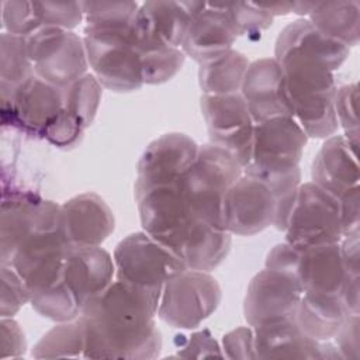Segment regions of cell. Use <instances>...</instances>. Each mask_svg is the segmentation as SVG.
Wrapping results in <instances>:
<instances>
[{
	"label": "cell",
	"mask_w": 360,
	"mask_h": 360,
	"mask_svg": "<svg viewBox=\"0 0 360 360\" xmlns=\"http://www.w3.org/2000/svg\"><path fill=\"white\" fill-rule=\"evenodd\" d=\"M162 290L138 288L112 281L80 311L86 359H155L162 350L156 326Z\"/></svg>",
	"instance_id": "6da1fadb"
},
{
	"label": "cell",
	"mask_w": 360,
	"mask_h": 360,
	"mask_svg": "<svg viewBox=\"0 0 360 360\" xmlns=\"http://www.w3.org/2000/svg\"><path fill=\"white\" fill-rule=\"evenodd\" d=\"M280 63L292 117L308 138L326 139L339 128L335 98L338 86L328 63L309 52L300 49L276 51Z\"/></svg>",
	"instance_id": "7a4b0ae2"
},
{
	"label": "cell",
	"mask_w": 360,
	"mask_h": 360,
	"mask_svg": "<svg viewBox=\"0 0 360 360\" xmlns=\"http://www.w3.org/2000/svg\"><path fill=\"white\" fill-rule=\"evenodd\" d=\"M243 174V166L225 149L204 143L181 177V188L191 212L207 224L222 228V204L229 187Z\"/></svg>",
	"instance_id": "3957f363"
},
{
	"label": "cell",
	"mask_w": 360,
	"mask_h": 360,
	"mask_svg": "<svg viewBox=\"0 0 360 360\" xmlns=\"http://www.w3.org/2000/svg\"><path fill=\"white\" fill-rule=\"evenodd\" d=\"M180 180L152 187L135 197L143 231L177 257L191 240L198 224L205 222L191 212Z\"/></svg>",
	"instance_id": "277c9868"
},
{
	"label": "cell",
	"mask_w": 360,
	"mask_h": 360,
	"mask_svg": "<svg viewBox=\"0 0 360 360\" xmlns=\"http://www.w3.org/2000/svg\"><path fill=\"white\" fill-rule=\"evenodd\" d=\"M284 232L285 242L295 249L339 243L343 236L339 200L312 181L301 184Z\"/></svg>",
	"instance_id": "5b68a950"
},
{
	"label": "cell",
	"mask_w": 360,
	"mask_h": 360,
	"mask_svg": "<svg viewBox=\"0 0 360 360\" xmlns=\"http://www.w3.org/2000/svg\"><path fill=\"white\" fill-rule=\"evenodd\" d=\"M221 300V287L210 271L184 269L165 283L158 315L173 328L194 329L217 311Z\"/></svg>",
	"instance_id": "8992f818"
},
{
	"label": "cell",
	"mask_w": 360,
	"mask_h": 360,
	"mask_svg": "<svg viewBox=\"0 0 360 360\" xmlns=\"http://www.w3.org/2000/svg\"><path fill=\"white\" fill-rule=\"evenodd\" d=\"M25 44L34 73L62 90L87 73L84 41L73 31L41 25L25 37Z\"/></svg>",
	"instance_id": "52a82bcc"
},
{
	"label": "cell",
	"mask_w": 360,
	"mask_h": 360,
	"mask_svg": "<svg viewBox=\"0 0 360 360\" xmlns=\"http://www.w3.org/2000/svg\"><path fill=\"white\" fill-rule=\"evenodd\" d=\"M83 41L89 66L103 87L127 93L143 86L141 58L132 42L131 31L84 28Z\"/></svg>",
	"instance_id": "ba28073f"
},
{
	"label": "cell",
	"mask_w": 360,
	"mask_h": 360,
	"mask_svg": "<svg viewBox=\"0 0 360 360\" xmlns=\"http://www.w3.org/2000/svg\"><path fill=\"white\" fill-rule=\"evenodd\" d=\"M112 259L118 281L145 290H162L166 281L187 269L169 248L145 231L121 239Z\"/></svg>",
	"instance_id": "9c48e42d"
},
{
	"label": "cell",
	"mask_w": 360,
	"mask_h": 360,
	"mask_svg": "<svg viewBox=\"0 0 360 360\" xmlns=\"http://www.w3.org/2000/svg\"><path fill=\"white\" fill-rule=\"evenodd\" d=\"M60 205L34 191H3L0 215V263L10 264L20 243L37 229H59Z\"/></svg>",
	"instance_id": "30bf717a"
},
{
	"label": "cell",
	"mask_w": 360,
	"mask_h": 360,
	"mask_svg": "<svg viewBox=\"0 0 360 360\" xmlns=\"http://www.w3.org/2000/svg\"><path fill=\"white\" fill-rule=\"evenodd\" d=\"M200 107L210 143L229 152L245 167L252 158L255 121L240 93L228 96L202 94Z\"/></svg>",
	"instance_id": "8fae6325"
},
{
	"label": "cell",
	"mask_w": 360,
	"mask_h": 360,
	"mask_svg": "<svg viewBox=\"0 0 360 360\" xmlns=\"http://www.w3.org/2000/svg\"><path fill=\"white\" fill-rule=\"evenodd\" d=\"M302 290L298 281L283 271L264 267L250 280L243 315L250 328L280 321H294Z\"/></svg>",
	"instance_id": "7c38bea8"
},
{
	"label": "cell",
	"mask_w": 360,
	"mask_h": 360,
	"mask_svg": "<svg viewBox=\"0 0 360 360\" xmlns=\"http://www.w3.org/2000/svg\"><path fill=\"white\" fill-rule=\"evenodd\" d=\"M69 249L60 228L37 229L20 243L10 266L25 281L30 292H35L62 280Z\"/></svg>",
	"instance_id": "4fadbf2b"
},
{
	"label": "cell",
	"mask_w": 360,
	"mask_h": 360,
	"mask_svg": "<svg viewBox=\"0 0 360 360\" xmlns=\"http://www.w3.org/2000/svg\"><path fill=\"white\" fill-rule=\"evenodd\" d=\"M197 142L186 134L170 132L153 139L136 165L135 197L146 190L180 180L195 160Z\"/></svg>",
	"instance_id": "5bb4252c"
},
{
	"label": "cell",
	"mask_w": 360,
	"mask_h": 360,
	"mask_svg": "<svg viewBox=\"0 0 360 360\" xmlns=\"http://www.w3.org/2000/svg\"><path fill=\"white\" fill-rule=\"evenodd\" d=\"M63 110V90L37 75L1 98V117L27 135L42 138L48 122Z\"/></svg>",
	"instance_id": "9a60e30c"
},
{
	"label": "cell",
	"mask_w": 360,
	"mask_h": 360,
	"mask_svg": "<svg viewBox=\"0 0 360 360\" xmlns=\"http://www.w3.org/2000/svg\"><path fill=\"white\" fill-rule=\"evenodd\" d=\"M276 200L267 186L242 174L224 197V226L231 235L252 236L274 225Z\"/></svg>",
	"instance_id": "2e32d148"
},
{
	"label": "cell",
	"mask_w": 360,
	"mask_h": 360,
	"mask_svg": "<svg viewBox=\"0 0 360 360\" xmlns=\"http://www.w3.org/2000/svg\"><path fill=\"white\" fill-rule=\"evenodd\" d=\"M240 96L246 101L255 124L276 117H292L284 73L274 58L249 63Z\"/></svg>",
	"instance_id": "e0dca14e"
},
{
	"label": "cell",
	"mask_w": 360,
	"mask_h": 360,
	"mask_svg": "<svg viewBox=\"0 0 360 360\" xmlns=\"http://www.w3.org/2000/svg\"><path fill=\"white\" fill-rule=\"evenodd\" d=\"M114 228L112 210L96 193L75 195L60 205V231L70 248L101 246Z\"/></svg>",
	"instance_id": "ac0fdd59"
},
{
	"label": "cell",
	"mask_w": 360,
	"mask_h": 360,
	"mask_svg": "<svg viewBox=\"0 0 360 360\" xmlns=\"http://www.w3.org/2000/svg\"><path fill=\"white\" fill-rule=\"evenodd\" d=\"M312 183L340 200L360 188L357 146L343 135L325 139L312 162Z\"/></svg>",
	"instance_id": "d6986e66"
},
{
	"label": "cell",
	"mask_w": 360,
	"mask_h": 360,
	"mask_svg": "<svg viewBox=\"0 0 360 360\" xmlns=\"http://www.w3.org/2000/svg\"><path fill=\"white\" fill-rule=\"evenodd\" d=\"M238 37L224 4L205 3L191 20L181 51L186 56L202 63L232 49Z\"/></svg>",
	"instance_id": "ffe728a7"
},
{
	"label": "cell",
	"mask_w": 360,
	"mask_h": 360,
	"mask_svg": "<svg viewBox=\"0 0 360 360\" xmlns=\"http://www.w3.org/2000/svg\"><path fill=\"white\" fill-rule=\"evenodd\" d=\"M115 274L112 256L101 246L70 248L63 266V281L75 295L80 309L111 283Z\"/></svg>",
	"instance_id": "44dd1931"
},
{
	"label": "cell",
	"mask_w": 360,
	"mask_h": 360,
	"mask_svg": "<svg viewBox=\"0 0 360 360\" xmlns=\"http://www.w3.org/2000/svg\"><path fill=\"white\" fill-rule=\"evenodd\" d=\"M204 6L201 1H145L138 8L132 32L181 48L193 17Z\"/></svg>",
	"instance_id": "7402d4cb"
},
{
	"label": "cell",
	"mask_w": 360,
	"mask_h": 360,
	"mask_svg": "<svg viewBox=\"0 0 360 360\" xmlns=\"http://www.w3.org/2000/svg\"><path fill=\"white\" fill-rule=\"evenodd\" d=\"M292 276L302 292L339 295L347 277L339 243L298 249Z\"/></svg>",
	"instance_id": "603a6c76"
},
{
	"label": "cell",
	"mask_w": 360,
	"mask_h": 360,
	"mask_svg": "<svg viewBox=\"0 0 360 360\" xmlns=\"http://www.w3.org/2000/svg\"><path fill=\"white\" fill-rule=\"evenodd\" d=\"M256 359H321V342L307 336L294 321L253 328Z\"/></svg>",
	"instance_id": "cb8c5ba5"
},
{
	"label": "cell",
	"mask_w": 360,
	"mask_h": 360,
	"mask_svg": "<svg viewBox=\"0 0 360 360\" xmlns=\"http://www.w3.org/2000/svg\"><path fill=\"white\" fill-rule=\"evenodd\" d=\"M346 316L339 295L302 292L294 322L307 336L325 342L333 339Z\"/></svg>",
	"instance_id": "d4e9b609"
},
{
	"label": "cell",
	"mask_w": 360,
	"mask_h": 360,
	"mask_svg": "<svg viewBox=\"0 0 360 360\" xmlns=\"http://www.w3.org/2000/svg\"><path fill=\"white\" fill-rule=\"evenodd\" d=\"M301 49L322 58L335 72L350 53V48L323 35L309 20H295L287 24L276 39L274 51Z\"/></svg>",
	"instance_id": "484cf974"
},
{
	"label": "cell",
	"mask_w": 360,
	"mask_h": 360,
	"mask_svg": "<svg viewBox=\"0 0 360 360\" xmlns=\"http://www.w3.org/2000/svg\"><path fill=\"white\" fill-rule=\"evenodd\" d=\"M309 22L323 35L352 48L360 39V3H314L308 13Z\"/></svg>",
	"instance_id": "4316f807"
},
{
	"label": "cell",
	"mask_w": 360,
	"mask_h": 360,
	"mask_svg": "<svg viewBox=\"0 0 360 360\" xmlns=\"http://www.w3.org/2000/svg\"><path fill=\"white\" fill-rule=\"evenodd\" d=\"M248 58L233 48L200 63L198 84L205 96H228L240 93L246 70Z\"/></svg>",
	"instance_id": "83f0119b"
},
{
	"label": "cell",
	"mask_w": 360,
	"mask_h": 360,
	"mask_svg": "<svg viewBox=\"0 0 360 360\" xmlns=\"http://www.w3.org/2000/svg\"><path fill=\"white\" fill-rule=\"evenodd\" d=\"M34 65L28 56L25 37L1 32L0 38V90L8 97L18 86L34 76Z\"/></svg>",
	"instance_id": "f1b7e54d"
},
{
	"label": "cell",
	"mask_w": 360,
	"mask_h": 360,
	"mask_svg": "<svg viewBox=\"0 0 360 360\" xmlns=\"http://www.w3.org/2000/svg\"><path fill=\"white\" fill-rule=\"evenodd\" d=\"M86 346L84 323L79 316L75 321L59 322L49 329L34 346L32 357L35 359H60L83 357Z\"/></svg>",
	"instance_id": "f546056e"
},
{
	"label": "cell",
	"mask_w": 360,
	"mask_h": 360,
	"mask_svg": "<svg viewBox=\"0 0 360 360\" xmlns=\"http://www.w3.org/2000/svg\"><path fill=\"white\" fill-rule=\"evenodd\" d=\"M139 4L135 1H83L86 30L131 31Z\"/></svg>",
	"instance_id": "4dcf8cb0"
},
{
	"label": "cell",
	"mask_w": 360,
	"mask_h": 360,
	"mask_svg": "<svg viewBox=\"0 0 360 360\" xmlns=\"http://www.w3.org/2000/svg\"><path fill=\"white\" fill-rule=\"evenodd\" d=\"M30 304L41 316L58 323L77 319L82 311L63 278L48 288L31 292Z\"/></svg>",
	"instance_id": "1f68e13d"
},
{
	"label": "cell",
	"mask_w": 360,
	"mask_h": 360,
	"mask_svg": "<svg viewBox=\"0 0 360 360\" xmlns=\"http://www.w3.org/2000/svg\"><path fill=\"white\" fill-rule=\"evenodd\" d=\"M103 94V86L93 73H86L63 89V108L76 115L86 128L96 117Z\"/></svg>",
	"instance_id": "d6a6232c"
},
{
	"label": "cell",
	"mask_w": 360,
	"mask_h": 360,
	"mask_svg": "<svg viewBox=\"0 0 360 360\" xmlns=\"http://www.w3.org/2000/svg\"><path fill=\"white\" fill-rule=\"evenodd\" d=\"M139 58L143 84H162L180 72L186 55L181 48L160 45L141 52Z\"/></svg>",
	"instance_id": "836d02e7"
},
{
	"label": "cell",
	"mask_w": 360,
	"mask_h": 360,
	"mask_svg": "<svg viewBox=\"0 0 360 360\" xmlns=\"http://www.w3.org/2000/svg\"><path fill=\"white\" fill-rule=\"evenodd\" d=\"M32 4L41 25L72 31L84 20L83 1H32Z\"/></svg>",
	"instance_id": "e575fe53"
},
{
	"label": "cell",
	"mask_w": 360,
	"mask_h": 360,
	"mask_svg": "<svg viewBox=\"0 0 360 360\" xmlns=\"http://www.w3.org/2000/svg\"><path fill=\"white\" fill-rule=\"evenodd\" d=\"M238 35H260L273 24V15L264 11L259 3L224 4Z\"/></svg>",
	"instance_id": "d590c367"
},
{
	"label": "cell",
	"mask_w": 360,
	"mask_h": 360,
	"mask_svg": "<svg viewBox=\"0 0 360 360\" xmlns=\"http://www.w3.org/2000/svg\"><path fill=\"white\" fill-rule=\"evenodd\" d=\"M1 295H0V314L1 318H13L20 308L30 302L31 292L21 278V276L15 271V269L10 264H1Z\"/></svg>",
	"instance_id": "8d00e7d4"
},
{
	"label": "cell",
	"mask_w": 360,
	"mask_h": 360,
	"mask_svg": "<svg viewBox=\"0 0 360 360\" xmlns=\"http://www.w3.org/2000/svg\"><path fill=\"white\" fill-rule=\"evenodd\" d=\"M3 32L28 37L41 27L32 1H1Z\"/></svg>",
	"instance_id": "74e56055"
},
{
	"label": "cell",
	"mask_w": 360,
	"mask_h": 360,
	"mask_svg": "<svg viewBox=\"0 0 360 360\" xmlns=\"http://www.w3.org/2000/svg\"><path fill=\"white\" fill-rule=\"evenodd\" d=\"M84 129L86 127L83 122L63 108L48 122L42 138L56 148L68 149L82 139Z\"/></svg>",
	"instance_id": "f35d334b"
},
{
	"label": "cell",
	"mask_w": 360,
	"mask_h": 360,
	"mask_svg": "<svg viewBox=\"0 0 360 360\" xmlns=\"http://www.w3.org/2000/svg\"><path fill=\"white\" fill-rule=\"evenodd\" d=\"M357 84H345L338 89L335 98V111L339 127L343 129V136L359 146V121H357Z\"/></svg>",
	"instance_id": "ab89813d"
},
{
	"label": "cell",
	"mask_w": 360,
	"mask_h": 360,
	"mask_svg": "<svg viewBox=\"0 0 360 360\" xmlns=\"http://www.w3.org/2000/svg\"><path fill=\"white\" fill-rule=\"evenodd\" d=\"M224 356L229 359L253 360L255 353V332L250 326H240L228 332L222 338Z\"/></svg>",
	"instance_id": "60d3db41"
},
{
	"label": "cell",
	"mask_w": 360,
	"mask_h": 360,
	"mask_svg": "<svg viewBox=\"0 0 360 360\" xmlns=\"http://www.w3.org/2000/svg\"><path fill=\"white\" fill-rule=\"evenodd\" d=\"M360 318L359 315H347L333 336V343L339 350L342 359L359 360L360 359Z\"/></svg>",
	"instance_id": "b9f144b4"
},
{
	"label": "cell",
	"mask_w": 360,
	"mask_h": 360,
	"mask_svg": "<svg viewBox=\"0 0 360 360\" xmlns=\"http://www.w3.org/2000/svg\"><path fill=\"white\" fill-rule=\"evenodd\" d=\"M1 338V359L20 357L25 353L27 343L20 325L13 318H1L0 322Z\"/></svg>",
	"instance_id": "7bdbcfd3"
},
{
	"label": "cell",
	"mask_w": 360,
	"mask_h": 360,
	"mask_svg": "<svg viewBox=\"0 0 360 360\" xmlns=\"http://www.w3.org/2000/svg\"><path fill=\"white\" fill-rule=\"evenodd\" d=\"M181 357H224L218 342L212 338L210 330L204 329L188 336L184 347L179 352Z\"/></svg>",
	"instance_id": "ee69618b"
},
{
	"label": "cell",
	"mask_w": 360,
	"mask_h": 360,
	"mask_svg": "<svg viewBox=\"0 0 360 360\" xmlns=\"http://www.w3.org/2000/svg\"><path fill=\"white\" fill-rule=\"evenodd\" d=\"M359 191L360 188H356L339 200L343 236L359 231V224H360Z\"/></svg>",
	"instance_id": "f6af8a7d"
},
{
	"label": "cell",
	"mask_w": 360,
	"mask_h": 360,
	"mask_svg": "<svg viewBox=\"0 0 360 360\" xmlns=\"http://www.w3.org/2000/svg\"><path fill=\"white\" fill-rule=\"evenodd\" d=\"M340 256L347 276L360 277L359 270V231L342 236L339 242Z\"/></svg>",
	"instance_id": "bcb514c9"
},
{
	"label": "cell",
	"mask_w": 360,
	"mask_h": 360,
	"mask_svg": "<svg viewBox=\"0 0 360 360\" xmlns=\"http://www.w3.org/2000/svg\"><path fill=\"white\" fill-rule=\"evenodd\" d=\"M359 280H360V277L347 276L340 291H339V300H340L347 315H359V312H360Z\"/></svg>",
	"instance_id": "7dc6e473"
}]
</instances>
